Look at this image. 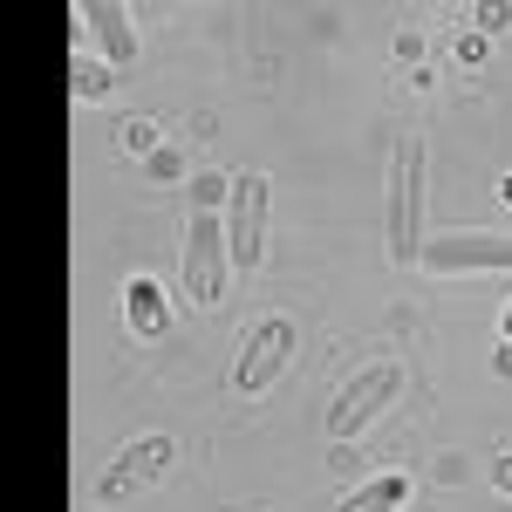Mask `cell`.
<instances>
[{
	"mask_svg": "<svg viewBox=\"0 0 512 512\" xmlns=\"http://www.w3.org/2000/svg\"><path fill=\"white\" fill-rule=\"evenodd\" d=\"M226 239H233V267H260L267 253V178L260 171H233V198H226Z\"/></svg>",
	"mask_w": 512,
	"mask_h": 512,
	"instance_id": "obj_6",
	"label": "cell"
},
{
	"mask_svg": "<svg viewBox=\"0 0 512 512\" xmlns=\"http://www.w3.org/2000/svg\"><path fill=\"white\" fill-rule=\"evenodd\" d=\"M424 267H431V274H506V267H512V239L506 233H444V239H424Z\"/></svg>",
	"mask_w": 512,
	"mask_h": 512,
	"instance_id": "obj_7",
	"label": "cell"
},
{
	"mask_svg": "<svg viewBox=\"0 0 512 512\" xmlns=\"http://www.w3.org/2000/svg\"><path fill=\"white\" fill-rule=\"evenodd\" d=\"M123 144H130V151H144V158H158V151H164V144H158V123H144V117L123 123Z\"/></svg>",
	"mask_w": 512,
	"mask_h": 512,
	"instance_id": "obj_13",
	"label": "cell"
},
{
	"mask_svg": "<svg viewBox=\"0 0 512 512\" xmlns=\"http://www.w3.org/2000/svg\"><path fill=\"white\" fill-rule=\"evenodd\" d=\"M123 321H130V335H144V342L171 335V301H164V287L151 274L123 280Z\"/></svg>",
	"mask_w": 512,
	"mask_h": 512,
	"instance_id": "obj_9",
	"label": "cell"
},
{
	"mask_svg": "<svg viewBox=\"0 0 512 512\" xmlns=\"http://www.w3.org/2000/svg\"><path fill=\"white\" fill-rule=\"evenodd\" d=\"M492 485L512 499V451H499V458H492Z\"/></svg>",
	"mask_w": 512,
	"mask_h": 512,
	"instance_id": "obj_14",
	"label": "cell"
},
{
	"mask_svg": "<svg viewBox=\"0 0 512 512\" xmlns=\"http://www.w3.org/2000/svg\"><path fill=\"white\" fill-rule=\"evenodd\" d=\"M383 219H390V260L396 267H424V144L417 137H403L390 158V205H383Z\"/></svg>",
	"mask_w": 512,
	"mask_h": 512,
	"instance_id": "obj_2",
	"label": "cell"
},
{
	"mask_svg": "<svg viewBox=\"0 0 512 512\" xmlns=\"http://www.w3.org/2000/svg\"><path fill=\"white\" fill-rule=\"evenodd\" d=\"M506 205H512V178H506Z\"/></svg>",
	"mask_w": 512,
	"mask_h": 512,
	"instance_id": "obj_17",
	"label": "cell"
},
{
	"mask_svg": "<svg viewBox=\"0 0 512 512\" xmlns=\"http://www.w3.org/2000/svg\"><path fill=\"white\" fill-rule=\"evenodd\" d=\"M76 21H82L96 41H103V62H110V69L137 62V28H130V14H123V7H110V0H89V7H76Z\"/></svg>",
	"mask_w": 512,
	"mask_h": 512,
	"instance_id": "obj_8",
	"label": "cell"
},
{
	"mask_svg": "<svg viewBox=\"0 0 512 512\" xmlns=\"http://www.w3.org/2000/svg\"><path fill=\"white\" fill-rule=\"evenodd\" d=\"M69 89H76V103H103V96H110V62L76 55V62H69Z\"/></svg>",
	"mask_w": 512,
	"mask_h": 512,
	"instance_id": "obj_11",
	"label": "cell"
},
{
	"mask_svg": "<svg viewBox=\"0 0 512 512\" xmlns=\"http://www.w3.org/2000/svg\"><path fill=\"white\" fill-rule=\"evenodd\" d=\"M171 458H178V437H171V431L130 437L117 458L103 465V478H96V499H103V506H123V499H137L144 485H158V478L171 472Z\"/></svg>",
	"mask_w": 512,
	"mask_h": 512,
	"instance_id": "obj_4",
	"label": "cell"
},
{
	"mask_svg": "<svg viewBox=\"0 0 512 512\" xmlns=\"http://www.w3.org/2000/svg\"><path fill=\"white\" fill-rule=\"evenodd\" d=\"M151 178H164V185H171V178H185V171H178V158H171V151H158V158H151Z\"/></svg>",
	"mask_w": 512,
	"mask_h": 512,
	"instance_id": "obj_15",
	"label": "cell"
},
{
	"mask_svg": "<svg viewBox=\"0 0 512 512\" xmlns=\"http://www.w3.org/2000/svg\"><path fill=\"white\" fill-rule=\"evenodd\" d=\"M396 390H403V362H369V369H355L349 383H342V396L328 403V437H362L383 410L396 403Z\"/></svg>",
	"mask_w": 512,
	"mask_h": 512,
	"instance_id": "obj_3",
	"label": "cell"
},
{
	"mask_svg": "<svg viewBox=\"0 0 512 512\" xmlns=\"http://www.w3.org/2000/svg\"><path fill=\"white\" fill-rule=\"evenodd\" d=\"M506 342H512V308H506Z\"/></svg>",
	"mask_w": 512,
	"mask_h": 512,
	"instance_id": "obj_16",
	"label": "cell"
},
{
	"mask_svg": "<svg viewBox=\"0 0 512 512\" xmlns=\"http://www.w3.org/2000/svg\"><path fill=\"white\" fill-rule=\"evenodd\" d=\"M233 239H226V212H185V246H178V280H185V301L192 308H219L226 301V280H233Z\"/></svg>",
	"mask_w": 512,
	"mask_h": 512,
	"instance_id": "obj_1",
	"label": "cell"
},
{
	"mask_svg": "<svg viewBox=\"0 0 512 512\" xmlns=\"http://www.w3.org/2000/svg\"><path fill=\"white\" fill-rule=\"evenodd\" d=\"M403 506H410V478L403 472H376L369 485H355L335 512H403Z\"/></svg>",
	"mask_w": 512,
	"mask_h": 512,
	"instance_id": "obj_10",
	"label": "cell"
},
{
	"mask_svg": "<svg viewBox=\"0 0 512 512\" xmlns=\"http://www.w3.org/2000/svg\"><path fill=\"white\" fill-rule=\"evenodd\" d=\"M226 198H233V171H198L192 178V205L212 212V205H226Z\"/></svg>",
	"mask_w": 512,
	"mask_h": 512,
	"instance_id": "obj_12",
	"label": "cell"
},
{
	"mask_svg": "<svg viewBox=\"0 0 512 512\" xmlns=\"http://www.w3.org/2000/svg\"><path fill=\"white\" fill-rule=\"evenodd\" d=\"M294 321L287 315H267V321H253L246 328V349H239V362H233V390L239 396H267L280 383V369L294 362Z\"/></svg>",
	"mask_w": 512,
	"mask_h": 512,
	"instance_id": "obj_5",
	"label": "cell"
}]
</instances>
